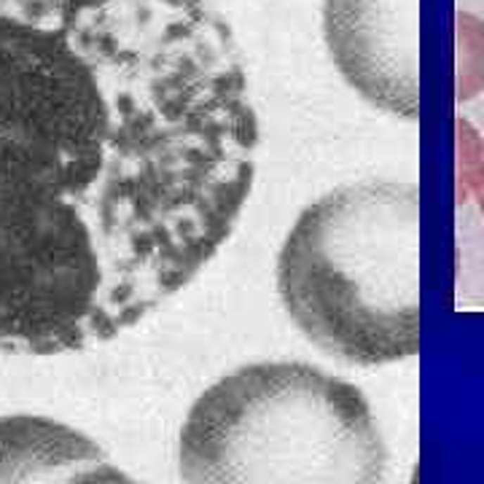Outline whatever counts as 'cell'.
I'll return each instance as SVG.
<instances>
[{"label":"cell","instance_id":"1","mask_svg":"<svg viewBox=\"0 0 484 484\" xmlns=\"http://www.w3.org/2000/svg\"><path fill=\"white\" fill-rule=\"evenodd\" d=\"M258 143L210 0H0V352H84L178 296Z\"/></svg>","mask_w":484,"mask_h":484},{"label":"cell","instance_id":"2","mask_svg":"<svg viewBox=\"0 0 484 484\" xmlns=\"http://www.w3.org/2000/svg\"><path fill=\"white\" fill-rule=\"evenodd\" d=\"M277 296L326 355L385 366L420 350V189L345 183L310 202L277 253Z\"/></svg>","mask_w":484,"mask_h":484},{"label":"cell","instance_id":"3","mask_svg":"<svg viewBox=\"0 0 484 484\" xmlns=\"http://www.w3.org/2000/svg\"><path fill=\"white\" fill-rule=\"evenodd\" d=\"M183 484H388L361 388L304 361L248 363L197 395L178 436Z\"/></svg>","mask_w":484,"mask_h":484},{"label":"cell","instance_id":"4","mask_svg":"<svg viewBox=\"0 0 484 484\" xmlns=\"http://www.w3.org/2000/svg\"><path fill=\"white\" fill-rule=\"evenodd\" d=\"M323 35L339 76L366 103L420 119V0H323Z\"/></svg>","mask_w":484,"mask_h":484},{"label":"cell","instance_id":"5","mask_svg":"<svg viewBox=\"0 0 484 484\" xmlns=\"http://www.w3.org/2000/svg\"><path fill=\"white\" fill-rule=\"evenodd\" d=\"M0 484H143L103 447L46 414H0Z\"/></svg>","mask_w":484,"mask_h":484}]
</instances>
